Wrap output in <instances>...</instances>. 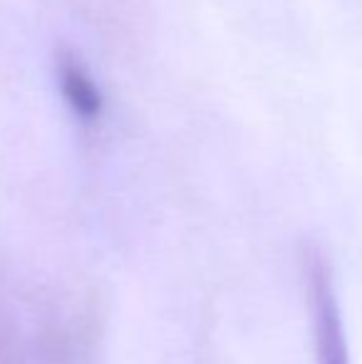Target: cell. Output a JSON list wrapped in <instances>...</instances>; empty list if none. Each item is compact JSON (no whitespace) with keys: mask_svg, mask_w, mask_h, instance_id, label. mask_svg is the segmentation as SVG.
<instances>
[{"mask_svg":"<svg viewBox=\"0 0 362 364\" xmlns=\"http://www.w3.org/2000/svg\"><path fill=\"white\" fill-rule=\"evenodd\" d=\"M308 297L313 312L315 347L320 364H350L348 345H345L343 322H340L338 302L333 295L330 273L320 258L308 260Z\"/></svg>","mask_w":362,"mask_h":364,"instance_id":"6da1fadb","label":"cell"},{"mask_svg":"<svg viewBox=\"0 0 362 364\" xmlns=\"http://www.w3.org/2000/svg\"><path fill=\"white\" fill-rule=\"evenodd\" d=\"M60 80H63V92L68 97V102L73 105V109L85 119H92L95 114H100V92H97L95 82L90 80L87 73L80 68L75 60H65L60 65Z\"/></svg>","mask_w":362,"mask_h":364,"instance_id":"7a4b0ae2","label":"cell"}]
</instances>
